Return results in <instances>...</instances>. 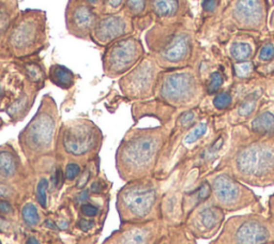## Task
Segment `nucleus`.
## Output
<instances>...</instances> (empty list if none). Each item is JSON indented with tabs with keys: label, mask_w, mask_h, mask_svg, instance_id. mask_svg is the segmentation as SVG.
I'll list each match as a JSON object with an SVG mask.
<instances>
[{
	"label": "nucleus",
	"mask_w": 274,
	"mask_h": 244,
	"mask_svg": "<svg viewBox=\"0 0 274 244\" xmlns=\"http://www.w3.org/2000/svg\"><path fill=\"white\" fill-rule=\"evenodd\" d=\"M47 45L46 13L28 9L20 12L13 25L0 39V56L13 59L29 58Z\"/></svg>",
	"instance_id": "nucleus-1"
},
{
	"label": "nucleus",
	"mask_w": 274,
	"mask_h": 244,
	"mask_svg": "<svg viewBox=\"0 0 274 244\" xmlns=\"http://www.w3.org/2000/svg\"><path fill=\"white\" fill-rule=\"evenodd\" d=\"M161 145L159 130H133L126 135L117 151V165L130 175L144 172L152 165Z\"/></svg>",
	"instance_id": "nucleus-2"
},
{
	"label": "nucleus",
	"mask_w": 274,
	"mask_h": 244,
	"mask_svg": "<svg viewBox=\"0 0 274 244\" xmlns=\"http://www.w3.org/2000/svg\"><path fill=\"white\" fill-rule=\"evenodd\" d=\"M145 40L149 56L159 67L181 65L188 59L191 50L188 33L174 26L154 25L147 31Z\"/></svg>",
	"instance_id": "nucleus-3"
},
{
	"label": "nucleus",
	"mask_w": 274,
	"mask_h": 244,
	"mask_svg": "<svg viewBox=\"0 0 274 244\" xmlns=\"http://www.w3.org/2000/svg\"><path fill=\"white\" fill-rule=\"evenodd\" d=\"M57 127V109L50 96H44L40 109L20 134V144L28 157L42 155L53 148Z\"/></svg>",
	"instance_id": "nucleus-4"
},
{
	"label": "nucleus",
	"mask_w": 274,
	"mask_h": 244,
	"mask_svg": "<svg viewBox=\"0 0 274 244\" xmlns=\"http://www.w3.org/2000/svg\"><path fill=\"white\" fill-rule=\"evenodd\" d=\"M145 57L144 45L135 36L118 40L105 47L102 54V67L104 74L116 78L130 72Z\"/></svg>",
	"instance_id": "nucleus-5"
},
{
	"label": "nucleus",
	"mask_w": 274,
	"mask_h": 244,
	"mask_svg": "<svg viewBox=\"0 0 274 244\" xmlns=\"http://www.w3.org/2000/svg\"><path fill=\"white\" fill-rule=\"evenodd\" d=\"M61 145L65 153L73 156L86 155L100 144V130L88 120L77 119L63 126L61 131Z\"/></svg>",
	"instance_id": "nucleus-6"
},
{
	"label": "nucleus",
	"mask_w": 274,
	"mask_h": 244,
	"mask_svg": "<svg viewBox=\"0 0 274 244\" xmlns=\"http://www.w3.org/2000/svg\"><path fill=\"white\" fill-rule=\"evenodd\" d=\"M159 73L158 64L150 56H146L120 78L119 87L122 93L130 99L148 98L158 81Z\"/></svg>",
	"instance_id": "nucleus-7"
},
{
	"label": "nucleus",
	"mask_w": 274,
	"mask_h": 244,
	"mask_svg": "<svg viewBox=\"0 0 274 244\" xmlns=\"http://www.w3.org/2000/svg\"><path fill=\"white\" fill-rule=\"evenodd\" d=\"M135 25L124 10L115 14L99 15L94 24L90 41L98 46L107 47L118 40L133 36Z\"/></svg>",
	"instance_id": "nucleus-8"
},
{
	"label": "nucleus",
	"mask_w": 274,
	"mask_h": 244,
	"mask_svg": "<svg viewBox=\"0 0 274 244\" xmlns=\"http://www.w3.org/2000/svg\"><path fill=\"white\" fill-rule=\"evenodd\" d=\"M99 15L87 0H69L64 12L66 31L77 39L90 41L92 28Z\"/></svg>",
	"instance_id": "nucleus-9"
},
{
	"label": "nucleus",
	"mask_w": 274,
	"mask_h": 244,
	"mask_svg": "<svg viewBox=\"0 0 274 244\" xmlns=\"http://www.w3.org/2000/svg\"><path fill=\"white\" fill-rule=\"evenodd\" d=\"M155 198V191L152 186L136 183L127 186L124 192H121L119 207L127 217L141 219L151 211Z\"/></svg>",
	"instance_id": "nucleus-10"
},
{
	"label": "nucleus",
	"mask_w": 274,
	"mask_h": 244,
	"mask_svg": "<svg viewBox=\"0 0 274 244\" xmlns=\"http://www.w3.org/2000/svg\"><path fill=\"white\" fill-rule=\"evenodd\" d=\"M196 91V81L189 72L166 73L161 79L159 93L162 99L172 104L186 103Z\"/></svg>",
	"instance_id": "nucleus-11"
},
{
	"label": "nucleus",
	"mask_w": 274,
	"mask_h": 244,
	"mask_svg": "<svg viewBox=\"0 0 274 244\" xmlns=\"http://www.w3.org/2000/svg\"><path fill=\"white\" fill-rule=\"evenodd\" d=\"M237 167L244 175H265L274 167V150L266 146H252L240 153Z\"/></svg>",
	"instance_id": "nucleus-12"
},
{
	"label": "nucleus",
	"mask_w": 274,
	"mask_h": 244,
	"mask_svg": "<svg viewBox=\"0 0 274 244\" xmlns=\"http://www.w3.org/2000/svg\"><path fill=\"white\" fill-rule=\"evenodd\" d=\"M233 16L243 25L260 24L264 19L262 0H237L233 8Z\"/></svg>",
	"instance_id": "nucleus-13"
},
{
	"label": "nucleus",
	"mask_w": 274,
	"mask_h": 244,
	"mask_svg": "<svg viewBox=\"0 0 274 244\" xmlns=\"http://www.w3.org/2000/svg\"><path fill=\"white\" fill-rule=\"evenodd\" d=\"M269 231L256 221H248L239 227L236 232L237 244H267Z\"/></svg>",
	"instance_id": "nucleus-14"
},
{
	"label": "nucleus",
	"mask_w": 274,
	"mask_h": 244,
	"mask_svg": "<svg viewBox=\"0 0 274 244\" xmlns=\"http://www.w3.org/2000/svg\"><path fill=\"white\" fill-rule=\"evenodd\" d=\"M214 191L219 200L227 203H232L238 200L240 196V189L232 179L228 176H219L214 180Z\"/></svg>",
	"instance_id": "nucleus-15"
},
{
	"label": "nucleus",
	"mask_w": 274,
	"mask_h": 244,
	"mask_svg": "<svg viewBox=\"0 0 274 244\" xmlns=\"http://www.w3.org/2000/svg\"><path fill=\"white\" fill-rule=\"evenodd\" d=\"M148 12L159 21L172 19L179 12V0H149Z\"/></svg>",
	"instance_id": "nucleus-16"
},
{
	"label": "nucleus",
	"mask_w": 274,
	"mask_h": 244,
	"mask_svg": "<svg viewBox=\"0 0 274 244\" xmlns=\"http://www.w3.org/2000/svg\"><path fill=\"white\" fill-rule=\"evenodd\" d=\"M20 12L18 0H0V39L13 25Z\"/></svg>",
	"instance_id": "nucleus-17"
},
{
	"label": "nucleus",
	"mask_w": 274,
	"mask_h": 244,
	"mask_svg": "<svg viewBox=\"0 0 274 244\" xmlns=\"http://www.w3.org/2000/svg\"><path fill=\"white\" fill-rule=\"evenodd\" d=\"M48 79L55 86L68 90L74 86L76 75L63 65H52L48 69Z\"/></svg>",
	"instance_id": "nucleus-18"
},
{
	"label": "nucleus",
	"mask_w": 274,
	"mask_h": 244,
	"mask_svg": "<svg viewBox=\"0 0 274 244\" xmlns=\"http://www.w3.org/2000/svg\"><path fill=\"white\" fill-rule=\"evenodd\" d=\"M15 65L21 67L26 77H28V79L32 83H41L46 77L42 62L30 59V57L25 59H16Z\"/></svg>",
	"instance_id": "nucleus-19"
},
{
	"label": "nucleus",
	"mask_w": 274,
	"mask_h": 244,
	"mask_svg": "<svg viewBox=\"0 0 274 244\" xmlns=\"http://www.w3.org/2000/svg\"><path fill=\"white\" fill-rule=\"evenodd\" d=\"M149 0H125L124 11L133 20L135 29L148 15Z\"/></svg>",
	"instance_id": "nucleus-20"
},
{
	"label": "nucleus",
	"mask_w": 274,
	"mask_h": 244,
	"mask_svg": "<svg viewBox=\"0 0 274 244\" xmlns=\"http://www.w3.org/2000/svg\"><path fill=\"white\" fill-rule=\"evenodd\" d=\"M18 157L11 149L0 147V178L9 179L18 169Z\"/></svg>",
	"instance_id": "nucleus-21"
},
{
	"label": "nucleus",
	"mask_w": 274,
	"mask_h": 244,
	"mask_svg": "<svg viewBox=\"0 0 274 244\" xmlns=\"http://www.w3.org/2000/svg\"><path fill=\"white\" fill-rule=\"evenodd\" d=\"M252 129L258 134H270L274 132V116L271 112H264L252 122Z\"/></svg>",
	"instance_id": "nucleus-22"
},
{
	"label": "nucleus",
	"mask_w": 274,
	"mask_h": 244,
	"mask_svg": "<svg viewBox=\"0 0 274 244\" xmlns=\"http://www.w3.org/2000/svg\"><path fill=\"white\" fill-rule=\"evenodd\" d=\"M148 232L145 229L133 228L125 232L120 244H147Z\"/></svg>",
	"instance_id": "nucleus-23"
},
{
	"label": "nucleus",
	"mask_w": 274,
	"mask_h": 244,
	"mask_svg": "<svg viewBox=\"0 0 274 244\" xmlns=\"http://www.w3.org/2000/svg\"><path fill=\"white\" fill-rule=\"evenodd\" d=\"M223 214L221 212L220 209L216 208H208L205 209L203 212L200 213V219L201 223L206 227V228H213L215 225L220 223V221L222 220Z\"/></svg>",
	"instance_id": "nucleus-24"
},
{
	"label": "nucleus",
	"mask_w": 274,
	"mask_h": 244,
	"mask_svg": "<svg viewBox=\"0 0 274 244\" xmlns=\"http://www.w3.org/2000/svg\"><path fill=\"white\" fill-rule=\"evenodd\" d=\"M257 100H258V95H257V92H254L250 94L247 99H245L241 105L239 107V115L245 117L251 115L256 109V104H257Z\"/></svg>",
	"instance_id": "nucleus-25"
},
{
	"label": "nucleus",
	"mask_w": 274,
	"mask_h": 244,
	"mask_svg": "<svg viewBox=\"0 0 274 244\" xmlns=\"http://www.w3.org/2000/svg\"><path fill=\"white\" fill-rule=\"evenodd\" d=\"M252 54V48L247 43H234L232 46V55L236 60L243 61Z\"/></svg>",
	"instance_id": "nucleus-26"
},
{
	"label": "nucleus",
	"mask_w": 274,
	"mask_h": 244,
	"mask_svg": "<svg viewBox=\"0 0 274 244\" xmlns=\"http://www.w3.org/2000/svg\"><path fill=\"white\" fill-rule=\"evenodd\" d=\"M24 221L30 226H35L40 221V215L38 213L37 207L33 203H27L23 208Z\"/></svg>",
	"instance_id": "nucleus-27"
},
{
	"label": "nucleus",
	"mask_w": 274,
	"mask_h": 244,
	"mask_svg": "<svg viewBox=\"0 0 274 244\" xmlns=\"http://www.w3.org/2000/svg\"><path fill=\"white\" fill-rule=\"evenodd\" d=\"M125 7V0H104L100 15L115 14L121 12Z\"/></svg>",
	"instance_id": "nucleus-28"
},
{
	"label": "nucleus",
	"mask_w": 274,
	"mask_h": 244,
	"mask_svg": "<svg viewBox=\"0 0 274 244\" xmlns=\"http://www.w3.org/2000/svg\"><path fill=\"white\" fill-rule=\"evenodd\" d=\"M28 107V98L25 96H21L19 100H16L13 104H11L7 112L8 115L11 118H14L16 116H20L21 113H23V111H25Z\"/></svg>",
	"instance_id": "nucleus-29"
},
{
	"label": "nucleus",
	"mask_w": 274,
	"mask_h": 244,
	"mask_svg": "<svg viewBox=\"0 0 274 244\" xmlns=\"http://www.w3.org/2000/svg\"><path fill=\"white\" fill-rule=\"evenodd\" d=\"M207 124L206 123H200L199 126H197L195 129H193L191 132H190L187 136L186 138H184V143L187 145H191L195 141H197L198 139H200L203 136L207 133Z\"/></svg>",
	"instance_id": "nucleus-30"
},
{
	"label": "nucleus",
	"mask_w": 274,
	"mask_h": 244,
	"mask_svg": "<svg viewBox=\"0 0 274 244\" xmlns=\"http://www.w3.org/2000/svg\"><path fill=\"white\" fill-rule=\"evenodd\" d=\"M48 188V181L46 179L42 178L39 181L37 186V198L40 205L45 208L46 207V191Z\"/></svg>",
	"instance_id": "nucleus-31"
},
{
	"label": "nucleus",
	"mask_w": 274,
	"mask_h": 244,
	"mask_svg": "<svg viewBox=\"0 0 274 244\" xmlns=\"http://www.w3.org/2000/svg\"><path fill=\"white\" fill-rule=\"evenodd\" d=\"M223 82H224V79H223V76L221 75V73L214 72L213 74L211 75L210 82H209V85H208L209 93L216 92L217 90L221 88V86L223 85Z\"/></svg>",
	"instance_id": "nucleus-32"
},
{
	"label": "nucleus",
	"mask_w": 274,
	"mask_h": 244,
	"mask_svg": "<svg viewBox=\"0 0 274 244\" xmlns=\"http://www.w3.org/2000/svg\"><path fill=\"white\" fill-rule=\"evenodd\" d=\"M231 103H232V96H231V94H228L226 92L217 94L213 100V105L219 110L226 109V107L229 106V104Z\"/></svg>",
	"instance_id": "nucleus-33"
},
{
	"label": "nucleus",
	"mask_w": 274,
	"mask_h": 244,
	"mask_svg": "<svg viewBox=\"0 0 274 244\" xmlns=\"http://www.w3.org/2000/svg\"><path fill=\"white\" fill-rule=\"evenodd\" d=\"M81 166L76 163H69L65 168V178L72 181L80 176Z\"/></svg>",
	"instance_id": "nucleus-34"
},
{
	"label": "nucleus",
	"mask_w": 274,
	"mask_h": 244,
	"mask_svg": "<svg viewBox=\"0 0 274 244\" xmlns=\"http://www.w3.org/2000/svg\"><path fill=\"white\" fill-rule=\"evenodd\" d=\"M223 145H224V139H223V137H219V138L216 139L215 143L212 145L208 150L205 152V157L206 158H212V157H213L216 155V153L221 150Z\"/></svg>",
	"instance_id": "nucleus-35"
},
{
	"label": "nucleus",
	"mask_w": 274,
	"mask_h": 244,
	"mask_svg": "<svg viewBox=\"0 0 274 244\" xmlns=\"http://www.w3.org/2000/svg\"><path fill=\"white\" fill-rule=\"evenodd\" d=\"M212 193L211 185L208 182H203L197 190V197L199 200H208Z\"/></svg>",
	"instance_id": "nucleus-36"
},
{
	"label": "nucleus",
	"mask_w": 274,
	"mask_h": 244,
	"mask_svg": "<svg viewBox=\"0 0 274 244\" xmlns=\"http://www.w3.org/2000/svg\"><path fill=\"white\" fill-rule=\"evenodd\" d=\"M252 64L250 62H247V64H241V65H238L234 67V70H236L237 75L240 77H245L248 76L250 73L252 72Z\"/></svg>",
	"instance_id": "nucleus-37"
},
{
	"label": "nucleus",
	"mask_w": 274,
	"mask_h": 244,
	"mask_svg": "<svg viewBox=\"0 0 274 244\" xmlns=\"http://www.w3.org/2000/svg\"><path fill=\"white\" fill-rule=\"evenodd\" d=\"M273 56H274V46L272 44H266L260 50L259 58L261 60H269Z\"/></svg>",
	"instance_id": "nucleus-38"
},
{
	"label": "nucleus",
	"mask_w": 274,
	"mask_h": 244,
	"mask_svg": "<svg viewBox=\"0 0 274 244\" xmlns=\"http://www.w3.org/2000/svg\"><path fill=\"white\" fill-rule=\"evenodd\" d=\"M81 210H82V213L84 215H86V217H96L99 212L98 208L94 207L93 205H90V203H85V205H83Z\"/></svg>",
	"instance_id": "nucleus-39"
},
{
	"label": "nucleus",
	"mask_w": 274,
	"mask_h": 244,
	"mask_svg": "<svg viewBox=\"0 0 274 244\" xmlns=\"http://www.w3.org/2000/svg\"><path fill=\"white\" fill-rule=\"evenodd\" d=\"M63 174L61 172V169H56V172L52 176V183L54 188L59 189L61 184H63Z\"/></svg>",
	"instance_id": "nucleus-40"
},
{
	"label": "nucleus",
	"mask_w": 274,
	"mask_h": 244,
	"mask_svg": "<svg viewBox=\"0 0 274 244\" xmlns=\"http://www.w3.org/2000/svg\"><path fill=\"white\" fill-rule=\"evenodd\" d=\"M195 119V113L193 111H187L182 113L180 117V124L182 127H188L189 124H191Z\"/></svg>",
	"instance_id": "nucleus-41"
},
{
	"label": "nucleus",
	"mask_w": 274,
	"mask_h": 244,
	"mask_svg": "<svg viewBox=\"0 0 274 244\" xmlns=\"http://www.w3.org/2000/svg\"><path fill=\"white\" fill-rule=\"evenodd\" d=\"M217 7L216 0H204L203 1V8L207 12H212Z\"/></svg>",
	"instance_id": "nucleus-42"
},
{
	"label": "nucleus",
	"mask_w": 274,
	"mask_h": 244,
	"mask_svg": "<svg viewBox=\"0 0 274 244\" xmlns=\"http://www.w3.org/2000/svg\"><path fill=\"white\" fill-rule=\"evenodd\" d=\"M78 226L83 231H88L90 228L94 226V222L90 220H86V219H82L80 222H78Z\"/></svg>",
	"instance_id": "nucleus-43"
},
{
	"label": "nucleus",
	"mask_w": 274,
	"mask_h": 244,
	"mask_svg": "<svg viewBox=\"0 0 274 244\" xmlns=\"http://www.w3.org/2000/svg\"><path fill=\"white\" fill-rule=\"evenodd\" d=\"M87 2L90 4L91 7L94 10H96L99 14H101V11H102L104 0H87Z\"/></svg>",
	"instance_id": "nucleus-44"
},
{
	"label": "nucleus",
	"mask_w": 274,
	"mask_h": 244,
	"mask_svg": "<svg viewBox=\"0 0 274 244\" xmlns=\"http://www.w3.org/2000/svg\"><path fill=\"white\" fill-rule=\"evenodd\" d=\"M12 212V206H11V203L8 201H0V213L1 214H10Z\"/></svg>",
	"instance_id": "nucleus-45"
},
{
	"label": "nucleus",
	"mask_w": 274,
	"mask_h": 244,
	"mask_svg": "<svg viewBox=\"0 0 274 244\" xmlns=\"http://www.w3.org/2000/svg\"><path fill=\"white\" fill-rule=\"evenodd\" d=\"M89 178H90V172H89V170H87V172L82 176L81 180L78 181V183H77V188H78V189H82V188H84V186H85V185L87 184Z\"/></svg>",
	"instance_id": "nucleus-46"
},
{
	"label": "nucleus",
	"mask_w": 274,
	"mask_h": 244,
	"mask_svg": "<svg viewBox=\"0 0 274 244\" xmlns=\"http://www.w3.org/2000/svg\"><path fill=\"white\" fill-rule=\"evenodd\" d=\"M11 193H12V192H11L10 188H8L7 185L0 184V198H1V197H8V196H10Z\"/></svg>",
	"instance_id": "nucleus-47"
},
{
	"label": "nucleus",
	"mask_w": 274,
	"mask_h": 244,
	"mask_svg": "<svg viewBox=\"0 0 274 244\" xmlns=\"http://www.w3.org/2000/svg\"><path fill=\"white\" fill-rule=\"evenodd\" d=\"M88 200H89V191H83L76 198L77 202H85Z\"/></svg>",
	"instance_id": "nucleus-48"
},
{
	"label": "nucleus",
	"mask_w": 274,
	"mask_h": 244,
	"mask_svg": "<svg viewBox=\"0 0 274 244\" xmlns=\"http://www.w3.org/2000/svg\"><path fill=\"white\" fill-rule=\"evenodd\" d=\"M102 190H103V186L100 182H94L90 186V191L92 193H94V194H99V193H101V191H102Z\"/></svg>",
	"instance_id": "nucleus-49"
},
{
	"label": "nucleus",
	"mask_w": 274,
	"mask_h": 244,
	"mask_svg": "<svg viewBox=\"0 0 274 244\" xmlns=\"http://www.w3.org/2000/svg\"><path fill=\"white\" fill-rule=\"evenodd\" d=\"M26 244H41L40 242H39L35 237H30L29 239L27 240V242H26Z\"/></svg>",
	"instance_id": "nucleus-50"
},
{
	"label": "nucleus",
	"mask_w": 274,
	"mask_h": 244,
	"mask_svg": "<svg viewBox=\"0 0 274 244\" xmlns=\"http://www.w3.org/2000/svg\"><path fill=\"white\" fill-rule=\"evenodd\" d=\"M68 226H69L68 222H61V223L58 224V227L60 229H66V228H68Z\"/></svg>",
	"instance_id": "nucleus-51"
},
{
	"label": "nucleus",
	"mask_w": 274,
	"mask_h": 244,
	"mask_svg": "<svg viewBox=\"0 0 274 244\" xmlns=\"http://www.w3.org/2000/svg\"><path fill=\"white\" fill-rule=\"evenodd\" d=\"M5 227H8V223L5 222V221H3V220H1L0 219V229L1 230H3Z\"/></svg>",
	"instance_id": "nucleus-52"
},
{
	"label": "nucleus",
	"mask_w": 274,
	"mask_h": 244,
	"mask_svg": "<svg viewBox=\"0 0 274 244\" xmlns=\"http://www.w3.org/2000/svg\"><path fill=\"white\" fill-rule=\"evenodd\" d=\"M45 226L49 227V228H56V225L53 222H50V221H46Z\"/></svg>",
	"instance_id": "nucleus-53"
},
{
	"label": "nucleus",
	"mask_w": 274,
	"mask_h": 244,
	"mask_svg": "<svg viewBox=\"0 0 274 244\" xmlns=\"http://www.w3.org/2000/svg\"><path fill=\"white\" fill-rule=\"evenodd\" d=\"M3 94H4V90H3L2 86H1V84H0V99H1V98H2V96H3Z\"/></svg>",
	"instance_id": "nucleus-54"
}]
</instances>
